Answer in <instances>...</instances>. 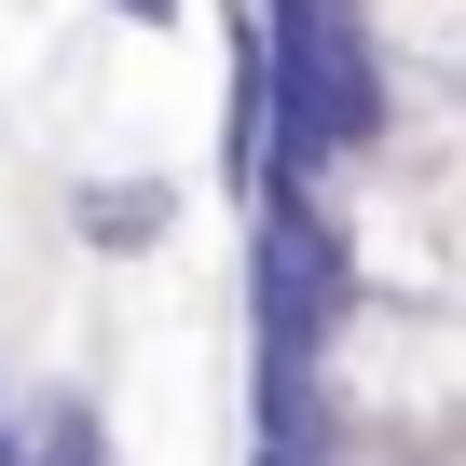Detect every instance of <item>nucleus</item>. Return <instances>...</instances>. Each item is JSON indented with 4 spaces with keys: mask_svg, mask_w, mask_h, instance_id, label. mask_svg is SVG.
Listing matches in <instances>:
<instances>
[{
    "mask_svg": "<svg viewBox=\"0 0 466 466\" xmlns=\"http://www.w3.org/2000/svg\"><path fill=\"white\" fill-rule=\"evenodd\" d=\"M261 137L275 178H343L398 137V69L370 42V0H261Z\"/></svg>",
    "mask_w": 466,
    "mask_h": 466,
    "instance_id": "nucleus-1",
    "label": "nucleus"
},
{
    "mask_svg": "<svg viewBox=\"0 0 466 466\" xmlns=\"http://www.w3.org/2000/svg\"><path fill=\"white\" fill-rule=\"evenodd\" d=\"M233 219H248V357L329 370V343L357 316V233H343L329 178H261Z\"/></svg>",
    "mask_w": 466,
    "mask_h": 466,
    "instance_id": "nucleus-2",
    "label": "nucleus"
},
{
    "mask_svg": "<svg viewBox=\"0 0 466 466\" xmlns=\"http://www.w3.org/2000/svg\"><path fill=\"white\" fill-rule=\"evenodd\" d=\"M56 219L83 233L96 261H165V248H178V178H151V165H83V178L56 192Z\"/></svg>",
    "mask_w": 466,
    "mask_h": 466,
    "instance_id": "nucleus-3",
    "label": "nucleus"
},
{
    "mask_svg": "<svg viewBox=\"0 0 466 466\" xmlns=\"http://www.w3.org/2000/svg\"><path fill=\"white\" fill-rule=\"evenodd\" d=\"M28 466H124L96 384H42V398H28Z\"/></svg>",
    "mask_w": 466,
    "mask_h": 466,
    "instance_id": "nucleus-4",
    "label": "nucleus"
},
{
    "mask_svg": "<svg viewBox=\"0 0 466 466\" xmlns=\"http://www.w3.org/2000/svg\"><path fill=\"white\" fill-rule=\"evenodd\" d=\"M96 15H110V28H178L192 0H96Z\"/></svg>",
    "mask_w": 466,
    "mask_h": 466,
    "instance_id": "nucleus-5",
    "label": "nucleus"
},
{
    "mask_svg": "<svg viewBox=\"0 0 466 466\" xmlns=\"http://www.w3.org/2000/svg\"><path fill=\"white\" fill-rule=\"evenodd\" d=\"M248 466H343V452H316V439H248Z\"/></svg>",
    "mask_w": 466,
    "mask_h": 466,
    "instance_id": "nucleus-6",
    "label": "nucleus"
},
{
    "mask_svg": "<svg viewBox=\"0 0 466 466\" xmlns=\"http://www.w3.org/2000/svg\"><path fill=\"white\" fill-rule=\"evenodd\" d=\"M0 466H28V398L0 384Z\"/></svg>",
    "mask_w": 466,
    "mask_h": 466,
    "instance_id": "nucleus-7",
    "label": "nucleus"
}]
</instances>
